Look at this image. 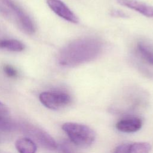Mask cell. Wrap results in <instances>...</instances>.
Wrapping results in <instances>:
<instances>
[{"mask_svg":"<svg viewBox=\"0 0 153 153\" xmlns=\"http://www.w3.org/2000/svg\"><path fill=\"white\" fill-rule=\"evenodd\" d=\"M102 42L95 37L81 38L68 44L59 52L58 63L65 67H73L96 58L102 52Z\"/></svg>","mask_w":153,"mask_h":153,"instance_id":"obj_1","label":"cell"},{"mask_svg":"<svg viewBox=\"0 0 153 153\" xmlns=\"http://www.w3.org/2000/svg\"><path fill=\"white\" fill-rule=\"evenodd\" d=\"M62 128L70 140L76 146H88L95 140L94 131L86 125L76 123H66L63 124Z\"/></svg>","mask_w":153,"mask_h":153,"instance_id":"obj_2","label":"cell"},{"mask_svg":"<svg viewBox=\"0 0 153 153\" xmlns=\"http://www.w3.org/2000/svg\"><path fill=\"white\" fill-rule=\"evenodd\" d=\"M39 99L41 103L48 109L57 110L63 108L71 102V96L61 91H47L40 93Z\"/></svg>","mask_w":153,"mask_h":153,"instance_id":"obj_3","label":"cell"},{"mask_svg":"<svg viewBox=\"0 0 153 153\" xmlns=\"http://www.w3.org/2000/svg\"><path fill=\"white\" fill-rule=\"evenodd\" d=\"M2 4L15 16L17 22L22 29L28 34H32L35 31V26L30 17L13 0H2Z\"/></svg>","mask_w":153,"mask_h":153,"instance_id":"obj_4","label":"cell"},{"mask_svg":"<svg viewBox=\"0 0 153 153\" xmlns=\"http://www.w3.org/2000/svg\"><path fill=\"white\" fill-rule=\"evenodd\" d=\"M47 4L50 8L57 16L73 23H77V16L61 0H47Z\"/></svg>","mask_w":153,"mask_h":153,"instance_id":"obj_5","label":"cell"},{"mask_svg":"<svg viewBox=\"0 0 153 153\" xmlns=\"http://www.w3.org/2000/svg\"><path fill=\"white\" fill-rule=\"evenodd\" d=\"M29 133L41 146L48 150H54L58 147L55 140L42 129L32 127L29 128Z\"/></svg>","mask_w":153,"mask_h":153,"instance_id":"obj_6","label":"cell"},{"mask_svg":"<svg viewBox=\"0 0 153 153\" xmlns=\"http://www.w3.org/2000/svg\"><path fill=\"white\" fill-rule=\"evenodd\" d=\"M151 149V146L148 142L126 143L118 146L114 153H149Z\"/></svg>","mask_w":153,"mask_h":153,"instance_id":"obj_7","label":"cell"},{"mask_svg":"<svg viewBox=\"0 0 153 153\" xmlns=\"http://www.w3.org/2000/svg\"><path fill=\"white\" fill-rule=\"evenodd\" d=\"M142 126L140 118L137 117H129L120 120L116 124L118 130L124 133H134L139 130Z\"/></svg>","mask_w":153,"mask_h":153,"instance_id":"obj_8","label":"cell"},{"mask_svg":"<svg viewBox=\"0 0 153 153\" xmlns=\"http://www.w3.org/2000/svg\"><path fill=\"white\" fill-rule=\"evenodd\" d=\"M121 5L137 11L148 17H153V7L137 0H118Z\"/></svg>","mask_w":153,"mask_h":153,"instance_id":"obj_9","label":"cell"},{"mask_svg":"<svg viewBox=\"0 0 153 153\" xmlns=\"http://www.w3.org/2000/svg\"><path fill=\"white\" fill-rule=\"evenodd\" d=\"M135 50L140 57L145 62L153 66V46L144 41L137 42Z\"/></svg>","mask_w":153,"mask_h":153,"instance_id":"obj_10","label":"cell"},{"mask_svg":"<svg viewBox=\"0 0 153 153\" xmlns=\"http://www.w3.org/2000/svg\"><path fill=\"white\" fill-rule=\"evenodd\" d=\"M15 146L19 153H36L37 151L36 145L28 137L19 138L16 141Z\"/></svg>","mask_w":153,"mask_h":153,"instance_id":"obj_11","label":"cell"},{"mask_svg":"<svg viewBox=\"0 0 153 153\" xmlns=\"http://www.w3.org/2000/svg\"><path fill=\"white\" fill-rule=\"evenodd\" d=\"M0 49L19 52L25 49V45L17 39H0Z\"/></svg>","mask_w":153,"mask_h":153,"instance_id":"obj_12","label":"cell"},{"mask_svg":"<svg viewBox=\"0 0 153 153\" xmlns=\"http://www.w3.org/2000/svg\"><path fill=\"white\" fill-rule=\"evenodd\" d=\"M13 125L8 114H0V130L10 131L13 128Z\"/></svg>","mask_w":153,"mask_h":153,"instance_id":"obj_13","label":"cell"},{"mask_svg":"<svg viewBox=\"0 0 153 153\" xmlns=\"http://www.w3.org/2000/svg\"><path fill=\"white\" fill-rule=\"evenodd\" d=\"M2 70L4 74L9 78H16L18 76L17 71L11 65H4L2 67Z\"/></svg>","mask_w":153,"mask_h":153,"instance_id":"obj_14","label":"cell"},{"mask_svg":"<svg viewBox=\"0 0 153 153\" xmlns=\"http://www.w3.org/2000/svg\"><path fill=\"white\" fill-rule=\"evenodd\" d=\"M9 111L7 106L0 101V114H8Z\"/></svg>","mask_w":153,"mask_h":153,"instance_id":"obj_15","label":"cell"},{"mask_svg":"<svg viewBox=\"0 0 153 153\" xmlns=\"http://www.w3.org/2000/svg\"><path fill=\"white\" fill-rule=\"evenodd\" d=\"M62 150L63 153H72L70 148L66 145H63L62 146Z\"/></svg>","mask_w":153,"mask_h":153,"instance_id":"obj_16","label":"cell"},{"mask_svg":"<svg viewBox=\"0 0 153 153\" xmlns=\"http://www.w3.org/2000/svg\"><path fill=\"white\" fill-rule=\"evenodd\" d=\"M114 13V16H120V17H123V16H126V14L122 12H119L118 11H113Z\"/></svg>","mask_w":153,"mask_h":153,"instance_id":"obj_17","label":"cell"}]
</instances>
